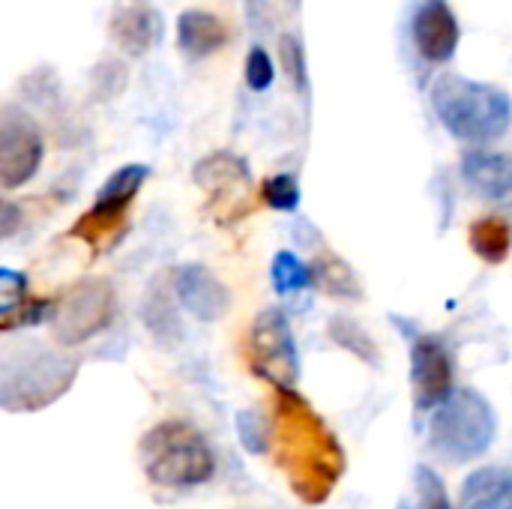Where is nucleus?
Wrapping results in <instances>:
<instances>
[{
  "instance_id": "8",
  "label": "nucleus",
  "mask_w": 512,
  "mask_h": 509,
  "mask_svg": "<svg viewBox=\"0 0 512 509\" xmlns=\"http://www.w3.org/2000/svg\"><path fill=\"white\" fill-rule=\"evenodd\" d=\"M42 132L36 120L15 105L0 111V183L3 189L24 186L42 162Z\"/></svg>"
},
{
  "instance_id": "4",
  "label": "nucleus",
  "mask_w": 512,
  "mask_h": 509,
  "mask_svg": "<svg viewBox=\"0 0 512 509\" xmlns=\"http://www.w3.org/2000/svg\"><path fill=\"white\" fill-rule=\"evenodd\" d=\"M75 375V357L48 348H24L0 363V405L9 414H36L54 405L72 387Z\"/></svg>"
},
{
  "instance_id": "17",
  "label": "nucleus",
  "mask_w": 512,
  "mask_h": 509,
  "mask_svg": "<svg viewBox=\"0 0 512 509\" xmlns=\"http://www.w3.org/2000/svg\"><path fill=\"white\" fill-rule=\"evenodd\" d=\"M147 174H150V168H147V165H138V162L117 168V171L102 183V189L96 192L93 207H96V210H105V213H114V216H126V210H129V204L135 201L138 189L144 186Z\"/></svg>"
},
{
  "instance_id": "24",
  "label": "nucleus",
  "mask_w": 512,
  "mask_h": 509,
  "mask_svg": "<svg viewBox=\"0 0 512 509\" xmlns=\"http://www.w3.org/2000/svg\"><path fill=\"white\" fill-rule=\"evenodd\" d=\"M237 438L246 453L264 456L273 450V426L258 411H240L237 414Z\"/></svg>"
},
{
  "instance_id": "31",
  "label": "nucleus",
  "mask_w": 512,
  "mask_h": 509,
  "mask_svg": "<svg viewBox=\"0 0 512 509\" xmlns=\"http://www.w3.org/2000/svg\"><path fill=\"white\" fill-rule=\"evenodd\" d=\"M93 84L99 87L102 96H114L117 90H123L126 84V69L114 60H105L96 72H93Z\"/></svg>"
},
{
  "instance_id": "18",
  "label": "nucleus",
  "mask_w": 512,
  "mask_h": 509,
  "mask_svg": "<svg viewBox=\"0 0 512 509\" xmlns=\"http://www.w3.org/2000/svg\"><path fill=\"white\" fill-rule=\"evenodd\" d=\"M468 243H471L474 255L483 258L486 264H504L512 249L510 222L501 216H483L471 225Z\"/></svg>"
},
{
  "instance_id": "5",
  "label": "nucleus",
  "mask_w": 512,
  "mask_h": 509,
  "mask_svg": "<svg viewBox=\"0 0 512 509\" xmlns=\"http://www.w3.org/2000/svg\"><path fill=\"white\" fill-rule=\"evenodd\" d=\"M429 435L438 456L450 462H474L492 447L498 435V417L489 399L477 390H456L432 414Z\"/></svg>"
},
{
  "instance_id": "6",
  "label": "nucleus",
  "mask_w": 512,
  "mask_h": 509,
  "mask_svg": "<svg viewBox=\"0 0 512 509\" xmlns=\"http://www.w3.org/2000/svg\"><path fill=\"white\" fill-rule=\"evenodd\" d=\"M117 315V291L102 276H87L69 285L54 300L51 330L60 345H81L99 336Z\"/></svg>"
},
{
  "instance_id": "26",
  "label": "nucleus",
  "mask_w": 512,
  "mask_h": 509,
  "mask_svg": "<svg viewBox=\"0 0 512 509\" xmlns=\"http://www.w3.org/2000/svg\"><path fill=\"white\" fill-rule=\"evenodd\" d=\"M51 315H54V300H24L12 312L0 315V330L9 333V330H18V327H33V324H42Z\"/></svg>"
},
{
  "instance_id": "19",
  "label": "nucleus",
  "mask_w": 512,
  "mask_h": 509,
  "mask_svg": "<svg viewBox=\"0 0 512 509\" xmlns=\"http://www.w3.org/2000/svg\"><path fill=\"white\" fill-rule=\"evenodd\" d=\"M312 282H318V288H324L333 297H345V300H360V282L354 276V270L336 258V255H324L312 264Z\"/></svg>"
},
{
  "instance_id": "25",
  "label": "nucleus",
  "mask_w": 512,
  "mask_h": 509,
  "mask_svg": "<svg viewBox=\"0 0 512 509\" xmlns=\"http://www.w3.org/2000/svg\"><path fill=\"white\" fill-rule=\"evenodd\" d=\"M261 195H264V201H267L273 210H279V213H294L297 204H300V186H297V180H294L291 174H276V177H270V180L264 183Z\"/></svg>"
},
{
  "instance_id": "13",
  "label": "nucleus",
  "mask_w": 512,
  "mask_h": 509,
  "mask_svg": "<svg viewBox=\"0 0 512 509\" xmlns=\"http://www.w3.org/2000/svg\"><path fill=\"white\" fill-rule=\"evenodd\" d=\"M462 177L486 201L512 207V156L492 150H471L462 159Z\"/></svg>"
},
{
  "instance_id": "28",
  "label": "nucleus",
  "mask_w": 512,
  "mask_h": 509,
  "mask_svg": "<svg viewBox=\"0 0 512 509\" xmlns=\"http://www.w3.org/2000/svg\"><path fill=\"white\" fill-rule=\"evenodd\" d=\"M279 51H282V63H285V72H288V78L294 81V87H297V90H306L309 78H306V54H303V42H300L297 36H285V39H282V45H279Z\"/></svg>"
},
{
  "instance_id": "23",
  "label": "nucleus",
  "mask_w": 512,
  "mask_h": 509,
  "mask_svg": "<svg viewBox=\"0 0 512 509\" xmlns=\"http://www.w3.org/2000/svg\"><path fill=\"white\" fill-rule=\"evenodd\" d=\"M273 285L279 294H297L312 285V270L294 255V252H279L273 258Z\"/></svg>"
},
{
  "instance_id": "11",
  "label": "nucleus",
  "mask_w": 512,
  "mask_h": 509,
  "mask_svg": "<svg viewBox=\"0 0 512 509\" xmlns=\"http://www.w3.org/2000/svg\"><path fill=\"white\" fill-rule=\"evenodd\" d=\"M111 39L132 57L147 54L162 39V18L147 0H114L111 9Z\"/></svg>"
},
{
  "instance_id": "20",
  "label": "nucleus",
  "mask_w": 512,
  "mask_h": 509,
  "mask_svg": "<svg viewBox=\"0 0 512 509\" xmlns=\"http://www.w3.org/2000/svg\"><path fill=\"white\" fill-rule=\"evenodd\" d=\"M141 321L147 324V330L156 336L159 345H174L183 336V327L174 315V306L168 303V297L159 288H153V294L141 306Z\"/></svg>"
},
{
  "instance_id": "10",
  "label": "nucleus",
  "mask_w": 512,
  "mask_h": 509,
  "mask_svg": "<svg viewBox=\"0 0 512 509\" xmlns=\"http://www.w3.org/2000/svg\"><path fill=\"white\" fill-rule=\"evenodd\" d=\"M411 33L429 63H447L459 48V21L447 0H423L414 12Z\"/></svg>"
},
{
  "instance_id": "14",
  "label": "nucleus",
  "mask_w": 512,
  "mask_h": 509,
  "mask_svg": "<svg viewBox=\"0 0 512 509\" xmlns=\"http://www.w3.org/2000/svg\"><path fill=\"white\" fill-rule=\"evenodd\" d=\"M195 183L213 198H237L249 189V165L234 153H213L195 165Z\"/></svg>"
},
{
  "instance_id": "9",
  "label": "nucleus",
  "mask_w": 512,
  "mask_h": 509,
  "mask_svg": "<svg viewBox=\"0 0 512 509\" xmlns=\"http://www.w3.org/2000/svg\"><path fill=\"white\" fill-rule=\"evenodd\" d=\"M411 384L417 411H438L459 387L453 354L438 336H417L411 342Z\"/></svg>"
},
{
  "instance_id": "22",
  "label": "nucleus",
  "mask_w": 512,
  "mask_h": 509,
  "mask_svg": "<svg viewBox=\"0 0 512 509\" xmlns=\"http://www.w3.org/2000/svg\"><path fill=\"white\" fill-rule=\"evenodd\" d=\"M330 336H333L336 345L348 348L354 357L366 360L369 366H378V348H375V342H372L369 333L360 330V324H354L351 318H333V321H330Z\"/></svg>"
},
{
  "instance_id": "12",
  "label": "nucleus",
  "mask_w": 512,
  "mask_h": 509,
  "mask_svg": "<svg viewBox=\"0 0 512 509\" xmlns=\"http://www.w3.org/2000/svg\"><path fill=\"white\" fill-rule=\"evenodd\" d=\"M174 291H177L183 309L192 312V318H198L204 324L219 321L228 312V306H231L228 288L204 264L180 267L177 276H174Z\"/></svg>"
},
{
  "instance_id": "29",
  "label": "nucleus",
  "mask_w": 512,
  "mask_h": 509,
  "mask_svg": "<svg viewBox=\"0 0 512 509\" xmlns=\"http://www.w3.org/2000/svg\"><path fill=\"white\" fill-rule=\"evenodd\" d=\"M27 300V276L9 267H0V315L12 312Z\"/></svg>"
},
{
  "instance_id": "21",
  "label": "nucleus",
  "mask_w": 512,
  "mask_h": 509,
  "mask_svg": "<svg viewBox=\"0 0 512 509\" xmlns=\"http://www.w3.org/2000/svg\"><path fill=\"white\" fill-rule=\"evenodd\" d=\"M126 222V216H114V213H105V210H96V207H90L72 228H69V234L72 237H78V240H84L87 246H99V243H105L108 237H114L117 234V228Z\"/></svg>"
},
{
  "instance_id": "7",
  "label": "nucleus",
  "mask_w": 512,
  "mask_h": 509,
  "mask_svg": "<svg viewBox=\"0 0 512 509\" xmlns=\"http://www.w3.org/2000/svg\"><path fill=\"white\" fill-rule=\"evenodd\" d=\"M249 366L276 390H294L300 378V354L288 315L279 306L261 309L255 315L249 330Z\"/></svg>"
},
{
  "instance_id": "2",
  "label": "nucleus",
  "mask_w": 512,
  "mask_h": 509,
  "mask_svg": "<svg viewBox=\"0 0 512 509\" xmlns=\"http://www.w3.org/2000/svg\"><path fill=\"white\" fill-rule=\"evenodd\" d=\"M432 105L447 132L471 144L501 138L512 123V99L504 90L462 75H441L432 87Z\"/></svg>"
},
{
  "instance_id": "3",
  "label": "nucleus",
  "mask_w": 512,
  "mask_h": 509,
  "mask_svg": "<svg viewBox=\"0 0 512 509\" xmlns=\"http://www.w3.org/2000/svg\"><path fill=\"white\" fill-rule=\"evenodd\" d=\"M141 468L159 489H195L213 477L216 459L207 438L195 426L165 420L144 435Z\"/></svg>"
},
{
  "instance_id": "15",
  "label": "nucleus",
  "mask_w": 512,
  "mask_h": 509,
  "mask_svg": "<svg viewBox=\"0 0 512 509\" xmlns=\"http://www.w3.org/2000/svg\"><path fill=\"white\" fill-rule=\"evenodd\" d=\"M177 45L189 60H204L225 45V27L207 9H186L177 21Z\"/></svg>"
},
{
  "instance_id": "27",
  "label": "nucleus",
  "mask_w": 512,
  "mask_h": 509,
  "mask_svg": "<svg viewBox=\"0 0 512 509\" xmlns=\"http://www.w3.org/2000/svg\"><path fill=\"white\" fill-rule=\"evenodd\" d=\"M417 498H420V509H456L441 477L426 465L417 468Z\"/></svg>"
},
{
  "instance_id": "32",
  "label": "nucleus",
  "mask_w": 512,
  "mask_h": 509,
  "mask_svg": "<svg viewBox=\"0 0 512 509\" xmlns=\"http://www.w3.org/2000/svg\"><path fill=\"white\" fill-rule=\"evenodd\" d=\"M18 222H21V210H18L12 201H3V204H0V237L9 240V237L15 234Z\"/></svg>"
},
{
  "instance_id": "1",
  "label": "nucleus",
  "mask_w": 512,
  "mask_h": 509,
  "mask_svg": "<svg viewBox=\"0 0 512 509\" xmlns=\"http://www.w3.org/2000/svg\"><path fill=\"white\" fill-rule=\"evenodd\" d=\"M273 453L291 492L306 507L327 504L345 474V450L339 438L297 390H276Z\"/></svg>"
},
{
  "instance_id": "30",
  "label": "nucleus",
  "mask_w": 512,
  "mask_h": 509,
  "mask_svg": "<svg viewBox=\"0 0 512 509\" xmlns=\"http://www.w3.org/2000/svg\"><path fill=\"white\" fill-rule=\"evenodd\" d=\"M273 63H270V54L261 48V45H255L252 51H249V57H246V84L255 90V93H261V90H267L270 84H273Z\"/></svg>"
},
{
  "instance_id": "33",
  "label": "nucleus",
  "mask_w": 512,
  "mask_h": 509,
  "mask_svg": "<svg viewBox=\"0 0 512 509\" xmlns=\"http://www.w3.org/2000/svg\"><path fill=\"white\" fill-rule=\"evenodd\" d=\"M396 509H411V507H408V504H399V507H396Z\"/></svg>"
},
{
  "instance_id": "16",
  "label": "nucleus",
  "mask_w": 512,
  "mask_h": 509,
  "mask_svg": "<svg viewBox=\"0 0 512 509\" xmlns=\"http://www.w3.org/2000/svg\"><path fill=\"white\" fill-rule=\"evenodd\" d=\"M462 509H512V471L480 468L474 471L459 495Z\"/></svg>"
}]
</instances>
